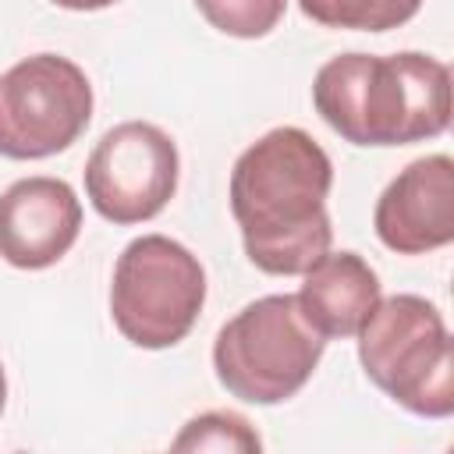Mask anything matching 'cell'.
Instances as JSON below:
<instances>
[{"label": "cell", "mask_w": 454, "mask_h": 454, "mask_svg": "<svg viewBox=\"0 0 454 454\" xmlns=\"http://www.w3.org/2000/svg\"><path fill=\"white\" fill-rule=\"evenodd\" d=\"M333 163L301 128H273L255 138L231 170V213L245 255L273 277L309 273L333 241L326 195Z\"/></svg>", "instance_id": "1"}, {"label": "cell", "mask_w": 454, "mask_h": 454, "mask_svg": "<svg viewBox=\"0 0 454 454\" xmlns=\"http://www.w3.org/2000/svg\"><path fill=\"white\" fill-rule=\"evenodd\" d=\"M316 114L351 145H411L450 124V67L429 53H337L312 78Z\"/></svg>", "instance_id": "2"}, {"label": "cell", "mask_w": 454, "mask_h": 454, "mask_svg": "<svg viewBox=\"0 0 454 454\" xmlns=\"http://www.w3.org/2000/svg\"><path fill=\"white\" fill-rule=\"evenodd\" d=\"M358 362L365 376L411 415L447 419L454 411L450 333L440 309L422 294L380 298L358 330Z\"/></svg>", "instance_id": "3"}, {"label": "cell", "mask_w": 454, "mask_h": 454, "mask_svg": "<svg viewBox=\"0 0 454 454\" xmlns=\"http://www.w3.org/2000/svg\"><path fill=\"white\" fill-rule=\"evenodd\" d=\"M326 340L301 319L294 294H266L231 316L213 340V369L227 394L280 404L316 372Z\"/></svg>", "instance_id": "4"}, {"label": "cell", "mask_w": 454, "mask_h": 454, "mask_svg": "<svg viewBox=\"0 0 454 454\" xmlns=\"http://www.w3.org/2000/svg\"><path fill=\"white\" fill-rule=\"evenodd\" d=\"M206 305L202 262L167 234H142L114 262L110 316L124 340L163 351L184 340Z\"/></svg>", "instance_id": "5"}, {"label": "cell", "mask_w": 454, "mask_h": 454, "mask_svg": "<svg viewBox=\"0 0 454 454\" xmlns=\"http://www.w3.org/2000/svg\"><path fill=\"white\" fill-rule=\"evenodd\" d=\"M92 121V85L60 53H32L0 74V156L46 160Z\"/></svg>", "instance_id": "6"}, {"label": "cell", "mask_w": 454, "mask_h": 454, "mask_svg": "<svg viewBox=\"0 0 454 454\" xmlns=\"http://www.w3.org/2000/svg\"><path fill=\"white\" fill-rule=\"evenodd\" d=\"M177 145L149 121H124L110 128L85 160V195L92 209L131 227L163 213L177 192Z\"/></svg>", "instance_id": "7"}, {"label": "cell", "mask_w": 454, "mask_h": 454, "mask_svg": "<svg viewBox=\"0 0 454 454\" xmlns=\"http://www.w3.org/2000/svg\"><path fill=\"white\" fill-rule=\"evenodd\" d=\"M376 238L397 255H426L454 241V163L447 153L411 160L376 199Z\"/></svg>", "instance_id": "8"}, {"label": "cell", "mask_w": 454, "mask_h": 454, "mask_svg": "<svg viewBox=\"0 0 454 454\" xmlns=\"http://www.w3.org/2000/svg\"><path fill=\"white\" fill-rule=\"evenodd\" d=\"M82 231V202L60 177H21L0 195V259L18 270L60 262Z\"/></svg>", "instance_id": "9"}, {"label": "cell", "mask_w": 454, "mask_h": 454, "mask_svg": "<svg viewBox=\"0 0 454 454\" xmlns=\"http://www.w3.org/2000/svg\"><path fill=\"white\" fill-rule=\"evenodd\" d=\"M294 294L301 319L323 337H358L372 309L380 305V277L358 252H326L309 273H301Z\"/></svg>", "instance_id": "10"}, {"label": "cell", "mask_w": 454, "mask_h": 454, "mask_svg": "<svg viewBox=\"0 0 454 454\" xmlns=\"http://www.w3.org/2000/svg\"><path fill=\"white\" fill-rule=\"evenodd\" d=\"M167 454H262V440L238 411H202L177 429Z\"/></svg>", "instance_id": "11"}, {"label": "cell", "mask_w": 454, "mask_h": 454, "mask_svg": "<svg viewBox=\"0 0 454 454\" xmlns=\"http://www.w3.org/2000/svg\"><path fill=\"white\" fill-rule=\"evenodd\" d=\"M419 11L415 0H301V14L312 21H323L330 28H365V32H387L401 21H408Z\"/></svg>", "instance_id": "12"}, {"label": "cell", "mask_w": 454, "mask_h": 454, "mask_svg": "<svg viewBox=\"0 0 454 454\" xmlns=\"http://www.w3.org/2000/svg\"><path fill=\"white\" fill-rule=\"evenodd\" d=\"M199 14H206L220 32L227 35H241V39H255L266 35L277 18L284 14L280 0H227V4H199Z\"/></svg>", "instance_id": "13"}, {"label": "cell", "mask_w": 454, "mask_h": 454, "mask_svg": "<svg viewBox=\"0 0 454 454\" xmlns=\"http://www.w3.org/2000/svg\"><path fill=\"white\" fill-rule=\"evenodd\" d=\"M7 404V376H4V365H0V411Z\"/></svg>", "instance_id": "14"}]
</instances>
